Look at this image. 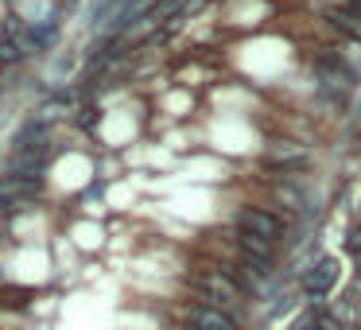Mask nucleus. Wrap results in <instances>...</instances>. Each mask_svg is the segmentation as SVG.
<instances>
[{
	"mask_svg": "<svg viewBox=\"0 0 361 330\" xmlns=\"http://www.w3.org/2000/svg\"><path fill=\"white\" fill-rule=\"evenodd\" d=\"M338 283H342V260L330 257V252L307 260L295 272V288L303 295V303H326V295H334Z\"/></svg>",
	"mask_w": 361,
	"mask_h": 330,
	"instance_id": "nucleus-1",
	"label": "nucleus"
},
{
	"mask_svg": "<svg viewBox=\"0 0 361 330\" xmlns=\"http://www.w3.org/2000/svg\"><path fill=\"white\" fill-rule=\"evenodd\" d=\"M229 226L233 229H245V233H257V237H268V241H276L283 252H288V241H291V221H283L276 210H268L264 202H245L233 210V218H229Z\"/></svg>",
	"mask_w": 361,
	"mask_h": 330,
	"instance_id": "nucleus-2",
	"label": "nucleus"
},
{
	"mask_svg": "<svg viewBox=\"0 0 361 330\" xmlns=\"http://www.w3.org/2000/svg\"><path fill=\"white\" fill-rule=\"evenodd\" d=\"M175 322H187V326H198V330H241L226 311L202 303L198 295H187L175 303Z\"/></svg>",
	"mask_w": 361,
	"mask_h": 330,
	"instance_id": "nucleus-3",
	"label": "nucleus"
},
{
	"mask_svg": "<svg viewBox=\"0 0 361 330\" xmlns=\"http://www.w3.org/2000/svg\"><path fill=\"white\" fill-rule=\"evenodd\" d=\"M20 39V51H24V59H39L47 55L51 47L59 43V20L47 16V20H27V24L12 28Z\"/></svg>",
	"mask_w": 361,
	"mask_h": 330,
	"instance_id": "nucleus-4",
	"label": "nucleus"
},
{
	"mask_svg": "<svg viewBox=\"0 0 361 330\" xmlns=\"http://www.w3.org/2000/svg\"><path fill=\"white\" fill-rule=\"evenodd\" d=\"M260 159H264V167L276 171V175H295L299 167L311 164V148L299 144V140H272L264 152H260Z\"/></svg>",
	"mask_w": 361,
	"mask_h": 330,
	"instance_id": "nucleus-5",
	"label": "nucleus"
},
{
	"mask_svg": "<svg viewBox=\"0 0 361 330\" xmlns=\"http://www.w3.org/2000/svg\"><path fill=\"white\" fill-rule=\"evenodd\" d=\"M51 125H55V121H47L43 113H32V117L16 128V144H12V152H39V148H47Z\"/></svg>",
	"mask_w": 361,
	"mask_h": 330,
	"instance_id": "nucleus-6",
	"label": "nucleus"
},
{
	"mask_svg": "<svg viewBox=\"0 0 361 330\" xmlns=\"http://www.w3.org/2000/svg\"><path fill=\"white\" fill-rule=\"evenodd\" d=\"M326 20H330V28H334L338 35H345L350 43H357L361 47V4H345V8H330L326 12Z\"/></svg>",
	"mask_w": 361,
	"mask_h": 330,
	"instance_id": "nucleus-7",
	"label": "nucleus"
},
{
	"mask_svg": "<svg viewBox=\"0 0 361 330\" xmlns=\"http://www.w3.org/2000/svg\"><path fill=\"white\" fill-rule=\"evenodd\" d=\"M299 303H303L299 288H295V291H276L272 303H268V311H264V319H268V322H276V319H283V314H291Z\"/></svg>",
	"mask_w": 361,
	"mask_h": 330,
	"instance_id": "nucleus-8",
	"label": "nucleus"
},
{
	"mask_svg": "<svg viewBox=\"0 0 361 330\" xmlns=\"http://www.w3.org/2000/svg\"><path fill=\"white\" fill-rule=\"evenodd\" d=\"M20 59H24V51H20L16 32H4L0 35V66H16Z\"/></svg>",
	"mask_w": 361,
	"mask_h": 330,
	"instance_id": "nucleus-9",
	"label": "nucleus"
},
{
	"mask_svg": "<svg viewBox=\"0 0 361 330\" xmlns=\"http://www.w3.org/2000/svg\"><path fill=\"white\" fill-rule=\"evenodd\" d=\"M97 121H102V109H82L78 113V128H90V133H94Z\"/></svg>",
	"mask_w": 361,
	"mask_h": 330,
	"instance_id": "nucleus-10",
	"label": "nucleus"
},
{
	"mask_svg": "<svg viewBox=\"0 0 361 330\" xmlns=\"http://www.w3.org/2000/svg\"><path fill=\"white\" fill-rule=\"evenodd\" d=\"M350 303H353V326H357V330H361V295H353V299H350Z\"/></svg>",
	"mask_w": 361,
	"mask_h": 330,
	"instance_id": "nucleus-11",
	"label": "nucleus"
},
{
	"mask_svg": "<svg viewBox=\"0 0 361 330\" xmlns=\"http://www.w3.org/2000/svg\"><path fill=\"white\" fill-rule=\"evenodd\" d=\"M345 245H361V221L350 229V237H345Z\"/></svg>",
	"mask_w": 361,
	"mask_h": 330,
	"instance_id": "nucleus-12",
	"label": "nucleus"
},
{
	"mask_svg": "<svg viewBox=\"0 0 361 330\" xmlns=\"http://www.w3.org/2000/svg\"><path fill=\"white\" fill-rule=\"evenodd\" d=\"M167 330H198V326H187V322H171Z\"/></svg>",
	"mask_w": 361,
	"mask_h": 330,
	"instance_id": "nucleus-13",
	"label": "nucleus"
},
{
	"mask_svg": "<svg viewBox=\"0 0 361 330\" xmlns=\"http://www.w3.org/2000/svg\"><path fill=\"white\" fill-rule=\"evenodd\" d=\"M249 330H264V326H249Z\"/></svg>",
	"mask_w": 361,
	"mask_h": 330,
	"instance_id": "nucleus-14",
	"label": "nucleus"
}]
</instances>
